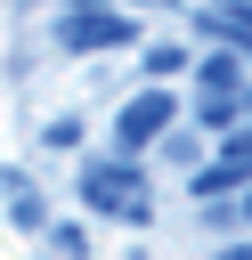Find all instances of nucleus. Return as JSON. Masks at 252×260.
<instances>
[{
  "mask_svg": "<svg viewBox=\"0 0 252 260\" xmlns=\"http://www.w3.org/2000/svg\"><path fill=\"white\" fill-rule=\"evenodd\" d=\"M195 98H244V57L236 49H203L195 57Z\"/></svg>",
  "mask_w": 252,
  "mask_h": 260,
  "instance_id": "nucleus-4",
  "label": "nucleus"
},
{
  "mask_svg": "<svg viewBox=\"0 0 252 260\" xmlns=\"http://www.w3.org/2000/svg\"><path fill=\"white\" fill-rule=\"evenodd\" d=\"M138 8H154V0H138Z\"/></svg>",
  "mask_w": 252,
  "mask_h": 260,
  "instance_id": "nucleus-13",
  "label": "nucleus"
},
{
  "mask_svg": "<svg viewBox=\"0 0 252 260\" xmlns=\"http://www.w3.org/2000/svg\"><path fill=\"white\" fill-rule=\"evenodd\" d=\"M187 187H195V203H219V195H236V187H252V171H236V162H203V171H195Z\"/></svg>",
  "mask_w": 252,
  "mask_h": 260,
  "instance_id": "nucleus-6",
  "label": "nucleus"
},
{
  "mask_svg": "<svg viewBox=\"0 0 252 260\" xmlns=\"http://www.w3.org/2000/svg\"><path fill=\"white\" fill-rule=\"evenodd\" d=\"M244 211H252V195H244Z\"/></svg>",
  "mask_w": 252,
  "mask_h": 260,
  "instance_id": "nucleus-15",
  "label": "nucleus"
},
{
  "mask_svg": "<svg viewBox=\"0 0 252 260\" xmlns=\"http://www.w3.org/2000/svg\"><path fill=\"white\" fill-rule=\"evenodd\" d=\"M65 8H106V0H65Z\"/></svg>",
  "mask_w": 252,
  "mask_h": 260,
  "instance_id": "nucleus-12",
  "label": "nucleus"
},
{
  "mask_svg": "<svg viewBox=\"0 0 252 260\" xmlns=\"http://www.w3.org/2000/svg\"><path fill=\"white\" fill-rule=\"evenodd\" d=\"M179 65H187V49H179V41H154V49H146V73H154V89H163Z\"/></svg>",
  "mask_w": 252,
  "mask_h": 260,
  "instance_id": "nucleus-7",
  "label": "nucleus"
},
{
  "mask_svg": "<svg viewBox=\"0 0 252 260\" xmlns=\"http://www.w3.org/2000/svg\"><path fill=\"white\" fill-rule=\"evenodd\" d=\"M219 260H252V244H228V252H219Z\"/></svg>",
  "mask_w": 252,
  "mask_h": 260,
  "instance_id": "nucleus-11",
  "label": "nucleus"
},
{
  "mask_svg": "<svg viewBox=\"0 0 252 260\" xmlns=\"http://www.w3.org/2000/svg\"><path fill=\"white\" fill-rule=\"evenodd\" d=\"M41 146H49V154H65V146H81V114H57V122L41 130Z\"/></svg>",
  "mask_w": 252,
  "mask_h": 260,
  "instance_id": "nucleus-10",
  "label": "nucleus"
},
{
  "mask_svg": "<svg viewBox=\"0 0 252 260\" xmlns=\"http://www.w3.org/2000/svg\"><path fill=\"white\" fill-rule=\"evenodd\" d=\"M244 106H252V89H244Z\"/></svg>",
  "mask_w": 252,
  "mask_h": 260,
  "instance_id": "nucleus-14",
  "label": "nucleus"
},
{
  "mask_svg": "<svg viewBox=\"0 0 252 260\" xmlns=\"http://www.w3.org/2000/svg\"><path fill=\"white\" fill-rule=\"evenodd\" d=\"M49 252H57V260H81V252H89V236H81L73 219H49Z\"/></svg>",
  "mask_w": 252,
  "mask_h": 260,
  "instance_id": "nucleus-8",
  "label": "nucleus"
},
{
  "mask_svg": "<svg viewBox=\"0 0 252 260\" xmlns=\"http://www.w3.org/2000/svg\"><path fill=\"white\" fill-rule=\"evenodd\" d=\"M171 122H179V98H171V89H138V98H122V114H114V154L138 162L154 138H171Z\"/></svg>",
  "mask_w": 252,
  "mask_h": 260,
  "instance_id": "nucleus-2",
  "label": "nucleus"
},
{
  "mask_svg": "<svg viewBox=\"0 0 252 260\" xmlns=\"http://www.w3.org/2000/svg\"><path fill=\"white\" fill-rule=\"evenodd\" d=\"M195 114H203V130H219V138L236 130V98H195Z\"/></svg>",
  "mask_w": 252,
  "mask_h": 260,
  "instance_id": "nucleus-9",
  "label": "nucleus"
},
{
  "mask_svg": "<svg viewBox=\"0 0 252 260\" xmlns=\"http://www.w3.org/2000/svg\"><path fill=\"white\" fill-rule=\"evenodd\" d=\"M0 203H8V219H16V228H49V211H41V195H33V179H24V171H0Z\"/></svg>",
  "mask_w": 252,
  "mask_h": 260,
  "instance_id": "nucleus-5",
  "label": "nucleus"
},
{
  "mask_svg": "<svg viewBox=\"0 0 252 260\" xmlns=\"http://www.w3.org/2000/svg\"><path fill=\"white\" fill-rule=\"evenodd\" d=\"M73 203L81 211H106V219H130V228H146L154 219V195H146V171L138 162H81L73 171Z\"/></svg>",
  "mask_w": 252,
  "mask_h": 260,
  "instance_id": "nucleus-1",
  "label": "nucleus"
},
{
  "mask_svg": "<svg viewBox=\"0 0 252 260\" xmlns=\"http://www.w3.org/2000/svg\"><path fill=\"white\" fill-rule=\"evenodd\" d=\"M130 41H138V24H130L122 8H65V24H57V49H73V57L130 49Z\"/></svg>",
  "mask_w": 252,
  "mask_h": 260,
  "instance_id": "nucleus-3",
  "label": "nucleus"
}]
</instances>
